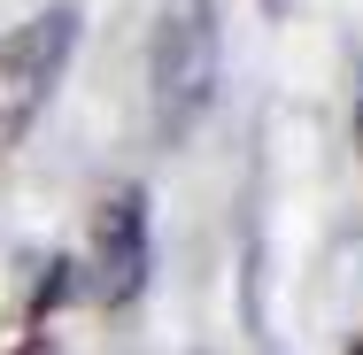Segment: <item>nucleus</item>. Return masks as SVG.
Listing matches in <instances>:
<instances>
[{
	"instance_id": "1",
	"label": "nucleus",
	"mask_w": 363,
	"mask_h": 355,
	"mask_svg": "<svg viewBox=\"0 0 363 355\" xmlns=\"http://www.w3.org/2000/svg\"><path fill=\"white\" fill-rule=\"evenodd\" d=\"M217 62H224L217 0H170L162 23H155V62H147L155 124H162L170 147L194 140V124L209 116V101H217Z\"/></svg>"
},
{
	"instance_id": "2",
	"label": "nucleus",
	"mask_w": 363,
	"mask_h": 355,
	"mask_svg": "<svg viewBox=\"0 0 363 355\" xmlns=\"http://www.w3.org/2000/svg\"><path fill=\"white\" fill-rule=\"evenodd\" d=\"M70 47H77V8H47V16H31L0 39V154L23 147L31 116L47 108L55 77L70 62Z\"/></svg>"
},
{
	"instance_id": "3",
	"label": "nucleus",
	"mask_w": 363,
	"mask_h": 355,
	"mask_svg": "<svg viewBox=\"0 0 363 355\" xmlns=\"http://www.w3.org/2000/svg\"><path fill=\"white\" fill-rule=\"evenodd\" d=\"M140 286H147V193L116 186L93 209V293L108 309H124V301H140Z\"/></svg>"
},
{
	"instance_id": "4",
	"label": "nucleus",
	"mask_w": 363,
	"mask_h": 355,
	"mask_svg": "<svg viewBox=\"0 0 363 355\" xmlns=\"http://www.w3.org/2000/svg\"><path fill=\"white\" fill-rule=\"evenodd\" d=\"M356 132H363V108H356Z\"/></svg>"
},
{
	"instance_id": "5",
	"label": "nucleus",
	"mask_w": 363,
	"mask_h": 355,
	"mask_svg": "<svg viewBox=\"0 0 363 355\" xmlns=\"http://www.w3.org/2000/svg\"><path fill=\"white\" fill-rule=\"evenodd\" d=\"M356 355H363V348H356Z\"/></svg>"
}]
</instances>
